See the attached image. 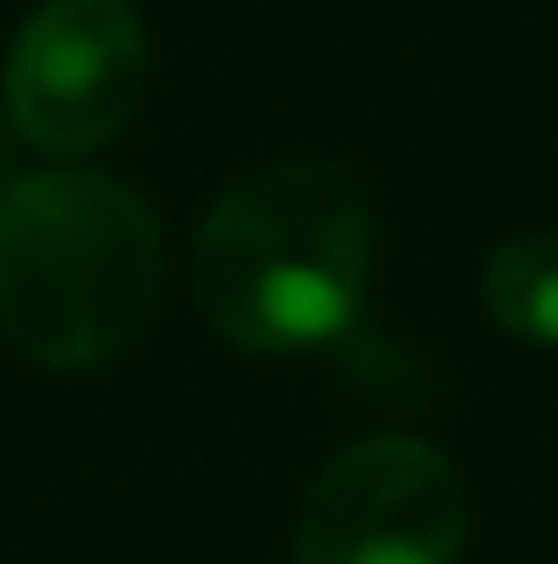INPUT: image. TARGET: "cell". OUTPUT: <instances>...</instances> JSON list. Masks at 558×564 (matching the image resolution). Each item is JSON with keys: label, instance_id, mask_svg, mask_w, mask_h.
<instances>
[{"label": "cell", "instance_id": "6da1fadb", "mask_svg": "<svg viewBox=\"0 0 558 564\" xmlns=\"http://www.w3.org/2000/svg\"><path fill=\"white\" fill-rule=\"evenodd\" d=\"M375 270L362 184L329 158H277L237 177L197 224L191 295L204 322L250 355L335 341Z\"/></svg>", "mask_w": 558, "mask_h": 564}, {"label": "cell", "instance_id": "7a4b0ae2", "mask_svg": "<svg viewBox=\"0 0 558 564\" xmlns=\"http://www.w3.org/2000/svg\"><path fill=\"white\" fill-rule=\"evenodd\" d=\"M164 289V237L132 184L106 171H33L0 191V335L86 375L144 335Z\"/></svg>", "mask_w": 558, "mask_h": 564}, {"label": "cell", "instance_id": "3957f363", "mask_svg": "<svg viewBox=\"0 0 558 564\" xmlns=\"http://www.w3.org/2000/svg\"><path fill=\"white\" fill-rule=\"evenodd\" d=\"M466 486L408 433L342 446L296 506V564H460Z\"/></svg>", "mask_w": 558, "mask_h": 564}, {"label": "cell", "instance_id": "277c9868", "mask_svg": "<svg viewBox=\"0 0 558 564\" xmlns=\"http://www.w3.org/2000/svg\"><path fill=\"white\" fill-rule=\"evenodd\" d=\"M144 20L126 0H40L7 53V119L33 151L79 158L132 126Z\"/></svg>", "mask_w": 558, "mask_h": 564}, {"label": "cell", "instance_id": "5b68a950", "mask_svg": "<svg viewBox=\"0 0 558 564\" xmlns=\"http://www.w3.org/2000/svg\"><path fill=\"white\" fill-rule=\"evenodd\" d=\"M480 302L506 335L558 348V230L506 237L480 270Z\"/></svg>", "mask_w": 558, "mask_h": 564}, {"label": "cell", "instance_id": "8992f818", "mask_svg": "<svg viewBox=\"0 0 558 564\" xmlns=\"http://www.w3.org/2000/svg\"><path fill=\"white\" fill-rule=\"evenodd\" d=\"M13 139H20V132H13V119H7V106H0V171L13 164Z\"/></svg>", "mask_w": 558, "mask_h": 564}]
</instances>
